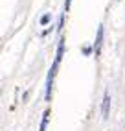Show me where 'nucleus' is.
I'll return each instance as SVG.
<instances>
[{
    "label": "nucleus",
    "instance_id": "1",
    "mask_svg": "<svg viewBox=\"0 0 125 131\" xmlns=\"http://www.w3.org/2000/svg\"><path fill=\"white\" fill-rule=\"evenodd\" d=\"M55 65H52L50 72H48V78H46V92H44V100L46 102H52V87H53V78H55V72H57Z\"/></svg>",
    "mask_w": 125,
    "mask_h": 131
},
{
    "label": "nucleus",
    "instance_id": "2",
    "mask_svg": "<svg viewBox=\"0 0 125 131\" xmlns=\"http://www.w3.org/2000/svg\"><path fill=\"white\" fill-rule=\"evenodd\" d=\"M101 45H103V26L99 24V28H97V35H96V41H94V56H96V59L99 57V54H101Z\"/></svg>",
    "mask_w": 125,
    "mask_h": 131
},
{
    "label": "nucleus",
    "instance_id": "3",
    "mask_svg": "<svg viewBox=\"0 0 125 131\" xmlns=\"http://www.w3.org/2000/svg\"><path fill=\"white\" fill-rule=\"evenodd\" d=\"M109 113H110V94H109V91H105L103 103H101V116H103V120L109 118Z\"/></svg>",
    "mask_w": 125,
    "mask_h": 131
},
{
    "label": "nucleus",
    "instance_id": "4",
    "mask_svg": "<svg viewBox=\"0 0 125 131\" xmlns=\"http://www.w3.org/2000/svg\"><path fill=\"white\" fill-rule=\"evenodd\" d=\"M62 56H65V39L61 37V39L57 41V52H55V59H53V65H55V67H59Z\"/></svg>",
    "mask_w": 125,
    "mask_h": 131
},
{
    "label": "nucleus",
    "instance_id": "5",
    "mask_svg": "<svg viewBox=\"0 0 125 131\" xmlns=\"http://www.w3.org/2000/svg\"><path fill=\"white\" fill-rule=\"evenodd\" d=\"M48 120H50V111L46 109L42 113V120H41V129L39 131H46V126H48Z\"/></svg>",
    "mask_w": 125,
    "mask_h": 131
},
{
    "label": "nucleus",
    "instance_id": "6",
    "mask_svg": "<svg viewBox=\"0 0 125 131\" xmlns=\"http://www.w3.org/2000/svg\"><path fill=\"white\" fill-rule=\"evenodd\" d=\"M50 20H52V15H50V13H44V15L41 17V24H42V26H46Z\"/></svg>",
    "mask_w": 125,
    "mask_h": 131
},
{
    "label": "nucleus",
    "instance_id": "7",
    "mask_svg": "<svg viewBox=\"0 0 125 131\" xmlns=\"http://www.w3.org/2000/svg\"><path fill=\"white\" fill-rule=\"evenodd\" d=\"M62 26H65V11L61 13V17H59V26H57V31H61L62 30Z\"/></svg>",
    "mask_w": 125,
    "mask_h": 131
},
{
    "label": "nucleus",
    "instance_id": "8",
    "mask_svg": "<svg viewBox=\"0 0 125 131\" xmlns=\"http://www.w3.org/2000/svg\"><path fill=\"white\" fill-rule=\"evenodd\" d=\"M83 54H85V56L94 54V46H83Z\"/></svg>",
    "mask_w": 125,
    "mask_h": 131
},
{
    "label": "nucleus",
    "instance_id": "9",
    "mask_svg": "<svg viewBox=\"0 0 125 131\" xmlns=\"http://www.w3.org/2000/svg\"><path fill=\"white\" fill-rule=\"evenodd\" d=\"M70 2H72V0H65V13L70 9Z\"/></svg>",
    "mask_w": 125,
    "mask_h": 131
}]
</instances>
